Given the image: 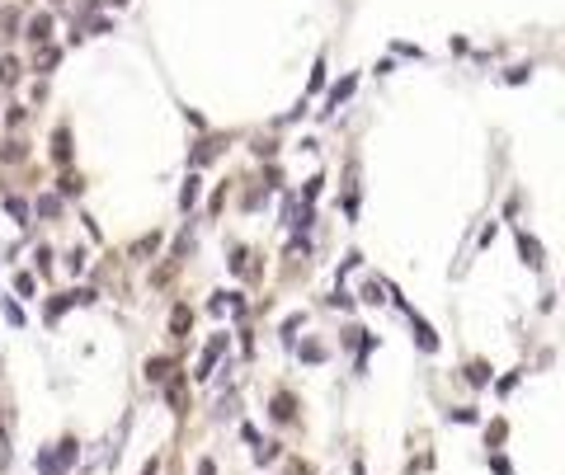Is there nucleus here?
I'll return each mask as SVG.
<instances>
[{
	"mask_svg": "<svg viewBox=\"0 0 565 475\" xmlns=\"http://www.w3.org/2000/svg\"><path fill=\"white\" fill-rule=\"evenodd\" d=\"M293 475H311V471H293Z\"/></svg>",
	"mask_w": 565,
	"mask_h": 475,
	"instance_id": "nucleus-8",
	"label": "nucleus"
},
{
	"mask_svg": "<svg viewBox=\"0 0 565 475\" xmlns=\"http://www.w3.org/2000/svg\"><path fill=\"white\" fill-rule=\"evenodd\" d=\"M188 330V306H175V334H184Z\"/></svg>",
	"mask_w": 565,
	"mask_h": 475,
	"instance_id": "nucleus-4",
	"label": "nucleus"
},
{
	"mask_svg": "<svg viewBox=\"0 0 565 475\" xmlns=\"http://www.w3.org/2000/svg\"><path fill=\"white\" fill-rule=\"evenodd\" d=\"M193 198H198V179H188V184H184V193H179V203H184V208H188Z\"/></svg>",
	"mask_w": 565,
	"mask_h": 475,
	"instance_id": "nucleus-5",
	"label": "nucleus"
},
{
	"mask_svg": "<svg viewBox=\"0 0 565 475\" xmlns=\"http://www.w3.org/2000/svg\"><path fill=\"white\" fill-rule=\"evenodd\" d=\"M363 301H373L377 306V301H381V283H368V287H363Z\"/></svg>",
	"mask_w": 565,
	"mask_h": 475,
	"instance_id": "nucleus-6",
	"label": "nucleus"
},
{
	"mask_svg": "<svg viewBox=\"0 0 565 475\" xmlns=\"http://www.w3.org/2000/svg\"><path fill=\"white\" fill-rule=\"evenodd\" d=\"M518 254H523V264L528 268H542V245L528 231H518Z\"/></svg>",
	"mask_w": 565,
	"mask_h": 475,
	"instance_id": "nucleus-1",
	"label": "nucleus"
},
{
	"mask_svg": "<svg viewBox=\"0 0 565 475\" xmlns=\"http://www.w3.org/2000/svg\"><path fill=\"white\" fill-rule=\"evenodd\" d=\"M349 94H353V76H349V80H339V85L330 90V108H339V99H349Z\"/></svg>",
	"mask_w": 565,
	"mask_h": 475,
	"instance_id": "nucleus-2",
	"label": "nucleus"
},
{
	"mask_svg": "<svg viewBox=\"0 0 565 475\" xmlns=\"http://www.w3.org/2000/svg\"><path fill=\"white\" fill-rule=\"evenodd\" d=\"M466 381H471V386H485V381H490V367H485V363H471V367H466Z\"/></svg>",
	"mask_w": 565,
	"mask_h": 475,
	"instance_id": "nucleus-3",
	"label": "nucleus"
},
{
	"mask_svg": "<svg viewBox=\"0 0 565 475\" xmlns=\"http://www.w3.org/2000/svg\"><path fill=\"white\" fill-rule=\"evenodd\" d=\"M141 475H156V461H146V471H141Z\"/></svg>",
	"mask_w": 565,
	"mask_h": 475,
	"instance_id": "nucleus-7",
	"label": "nucleus"
}]
</instances>
